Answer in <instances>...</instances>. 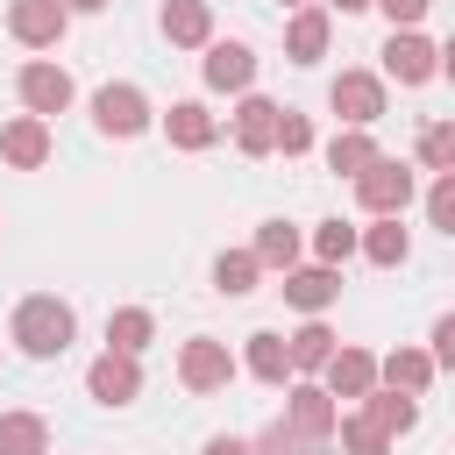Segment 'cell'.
Here are the masks:
<instances>
[{
    "label": "cell",
    "mask_w": 455,
    "mask_h": 455,
    "mask_svg": "<svg viewBox=\"0 0 455 455\" xmlns=\"http://www.w3.org/2000/svg\"><path fill=\"white\" fill-rule=\"evenodd\" d=\"M71 334H78V320H71V306H64V299L36 291V299H21V306H14V341H21V355L50 363V355H64V348H71Z\"/></svg>",
    "instance_id": "obj_1"
},
{
    "label": "cell",
    "mask_w": 455,
    "mask_h": 455,
    "mask_svg": "<svg viewBox=\"0 0 455 455\" xmlns=\"http://www.w3.org/2000/svg\"><path fill=\"white\" fill-rule=\"evenodd\" d=\"M355 199H363V213H405L412 206V164H398V156H370L363 171H355Z\"/></svg>",
    "instance_id": "obj_2"
},
{
    "label": "cell",
    "mask_w": 455,
    "mask_h": 455,
    "mask_svg": "<svg viewBox=\"0 0 455 455\" xmlns=\"http://www.w3.org/2000/svg\"><path fill=\"white\" fill-rule=\"evenodd\" d=\"M235 355H228V341H213V334H192L185 348H178V384L185 391H228L235 384Z\"/></svg>",
    "instance_id": "obj_3"
},
{
    "label": "cell",
    "mask_w": 455,
    "mask_h": 455,
    "mask_svg": "<svg viewBox=\"0 0 455 455\" xmlns=\"http://www.w3.org/2000/svg\"><path fill=\"white\" fill-rule=\"evenodd\" d=\"M327 107L341 114V128H370V121H384V78L377 71H341L327 85Z\"/></svg>",
    "instance_id": "obj_4"
},
{
    "label": "cell",
    "mask_w": 455,
    "mask_h": 455,
    "mask_svg": "<svg viewBox=\"0 0 455 455\" xmlns=\"http://www.w3.org/2000/svg\"><path fill=\"white\" fill-rule=\"evenodd\" d=\"M377 57H384V71H391L398 85H427V78L441 71V50H434V43L419 36V28H391Z\"/></svg>",
    "instance_id": "obj_5"
},
{
    "label": "cell",
    "mask_w": 455,
    "mask_h": 455,
    "mask_svg": "<svg viewBox=\"0 0 455 455\" xmlns=\"http://www.w3.org/2000/svg\"><path fill=\"white\" fill-rule=\"evenodd\" d=\"M92 121H100V135H142L149 128V100L135 92V85H100L92 92Z\"/></svg>",
    "instance_id": "obj_6"
},
{
    "label": "cell",
    "mask_w": 455,
    "mask_h": 455,
    "mask_svg": "<svg viewBox=\"0 0 455 455\" xmlns=\"http://www.w3.org/2000/svg\"><path fill=\"white\" fill-rule=\"evenodd\" d=\"M64 28H71V14H64L57 0H7V36H14V43H28V50H50Z\"/></svg>",
    "instance_id": "obj_7"
},
{
    "label": "cell",
    "mask_w": 455,
    "mask_h": 455,
    "mask_svg": "<svg viewBox=\"0 0 455 455\" xmlns=\"http://www.w3.org/2000/svg\"><path fill=\"white\" fill-rule=\"evenodd\" d=\"M21 107L36 114V121H50V114H64L71 107V71L64 64H21Z\"/></svg>",
    "instance_id": "obj_8"
},
{
    "label": "cell",
    "mask_w": 455,
    "mask_h": 455,
    "mask_svg": "<svg viewBox=\"0 0 455 455\" xmlns=\"http://www.w3.org/2000/svg\"><path fill=\"white\" fill-rule=\"evenodd\" d=\"M284 398H291V405H284V427H291V434H306V441H334V419H341V405H334L320 384H291Z\"/></svg>",
    "instance_id": "obj_9"
},
{
    "label": "cell",
    "mask_w": 455,
    "mask_h": 455,
    "mask_svg": "<svg viewBox=\"0 0 455 455\" xmlns=\"http://www.w3.org/2000/svg\"><path fill=\"white\" fill-rule=\"evenodd\" d=\"M85 391L100 398V405H128V398H142V363L135 355H100L92 370H85Z\"/></svg>",
    "instance_id": "obj_10"
},
{
    "label": "cell",
    "mask_w": 455,
    "mask_h": 455,
    "mask_svg": "<svg viewBox=\"0 0 455 455\" xmlns=\"http://www.w3.org/2000/svg\"><path fill=\"white\" fill-rule=\"evenodd\" d=\"M199 71H206L213 92H249L256 85V50L249 43H206V64Z\"/></svg>",
    "instance_id": "obj_11"
},
{
    "label": "cell",
    "mask_w": 455,
    "mask_h": 455,
    "mask_svg": "<svg viewBox=\"0 0 455 455\" xmlns=\"http://www.w3.org/2000/svg\"><path fill=\"white\" fill-rule=\"evenodd\" d=\"M320 370H327V384H320L327 398H363V391H377V355H370V348H334Z\"/></svg>",
    "instance_id": "obj_12"
},
{
    "label": "cell",
    "mask_w": 455,
    "mask_h": 455,
    "mask_svg": "<svg viewBox=\"0 0 455 455\" xmlns=\"http://www.w3.org/2000/svg\"><path fill=\"white\" fill-rule=\"evenodd\" d=\"M277 114H284V107H270L263 92H249V100L235 107V149H242V156H270V142H277Z\"/></svg>",
    "instance_id": "obj_13"
},
{
    "label": "cell",
    "mask_w": 455,
    "mask_h": 455,
    "mask_svg": "<svg viewBox=\"0 0 455 455\" xmlns=\"http://www.w3.org/2000/svg\"><path fill=\"white\" fill-rule=\"evenodd\" d=\"M341 299V277L327 270V263H306V270H284V306H299V313H327Z\"/></svg>",
    "instance_id": "obj_14"
},
{
    "label": "cell",
    "mask_w": 455,
    "mask_h": 455,
    "mask_svg": "<svg viewBox=\"0 0 455 455\" xmlns=\"http://www.w3.org/2000/svg\"><path fill=\"white\" fill-rule=\"evenodd\" d=\"M0 156H7L14 171H36V164L50 156V121H36V114L7 121V128H0Z\"/></svg>",
    "instance_id": "obj_15"
},
{
    "label": "cell",
    "mask_w": 455,
    "mask_h": 455,
    "mask_svg": "<svg viewBox=\"0 0 455 455\" xmlns=\"http://www.w3.org/2000/svg\"><path fill=\"white\" fill-rule=\"evenodd\" d=\"M164 36L178 50H206L213 43V7L206 0H164Z\"/></svg>",
    "instance_id": "obj_16"
},
{
    "label": "cell",
    "mask_w": 455,
    "mask_h": 455,
    "mask_svg": "<svg viewBox=\"0 0 455 455\" xmlns=\"http://www.w3.org/2000/svg\"><path fill=\"white\" fill-rule=\"evenodd\" d=\"M327 36H334V28H327V7H299L291 28H284V57H291V64H320V57H327Z\"/></svg>",
    "instance_id": "obj_17"
},
{
    "label": "cell",
    "mask_w": 455,
    "mask_h": 455,
    "mask_svg": "<svg viewBox=\"0 0 455 455\" xmlns=\"http://www.w3.org/2000/svg\"><path fill=\"white\" fill-rule=\"evenodd\" d=\"M164 135H171V149H213V135H220V121L199 107V100H178L171 114H164Z\"/></svg>",
    "instance_id": "obj_18"
},
{
    "label": "cell",
    "mask_w": 455,
    "mask_h": 455,
    "mask_svg": "<svg viewBox=\"0 0 455 455\" xmlns=\"http://www.w3.org/2000/svg\"><path fill=\"white\" fill-rule=\"evenodd\" d=\"M377 377H384V391H405V398H419L441 370L427 363V348H391L384 363H377Z\"/></svg>",
    "instance_id": "obj_19"
},
{
    "label": "cell",
    "mask_w": 455,
    "mask_h": 455,
    "mask_svg": "<svg viewBox=\"0 0 455 455\" xmlns=\"http://www.w3.org/2000/svg\"><path fill=\"white\" fill-rule=\"evenodd\" d=\"M363 419L391 441V434H412V427H419V405H412L405 391H363Z\"/></svg>",
    "instance_id": "obj_20"
},
{
    "label": "cell",
    "mask_w": 455,
    "mask_h": 455,
    "mask_svg": "<svg viewBox=\"0 0 455 455\" xmlns=\"http://www.w3.org/2000/svg\"><path fill=\"white\" fill-rule=\"evenodd\" d=\"M249 256H256V270H299V228L291 220H263Z\"/></svg>",
    "instance_id": "obj_21"
},
{
    "label": "cell",
    "mask_w": 455,
    "mask_h": 455,
    "mask_svg": "<svg viewBox=\"0 0 455 455\" xmlns=\"http://www.w3.org/2000/svg\"><path fill=\"white\" fill-rule=\"evenodd\" d=\"M355 249H363V256H370L377 270H391V263H405V249H412V235L398 228V213H384L377 228H363V235H355Z\"/></svg>",
    "instance_id": "obj_22"
},
{
    "label": "cell",
    "mask_w": 455,
    "mask_h": 455,
    "mask_svg": "<svg viewBox=\"0 0 455 455\" xmlns=\"http://www.w3.org/2000/svg\"><path fill=\"white\" fill-rule=\"evenodd\" d=\"M0 455H50V427L36 412H0Z\"/></svg>",
    "instance_id": "obj_23"
},
{
    "label": "cell",
    "mask_w": 455,
    "mask_h": 455,
    "mask_svg": "<svg viewBox=\"0 0 455 455\" xmlns=\"http://www.w3.org/2000/svg\"><path fill=\"white\" fill-rule=\"evenodd\" d=\"M149 334H156V320H149L142 306H121V313L107 320V348H114V355H142Z\"/></svg>",
    "instance_id": "obj_24"
},
{
    "label": "cell",
    "mask_w": 455,
    "mask_h": 455,
    "mask_svg": "<svg viewBox=\"0 0 455 455\" xmlns=\"http://www.w3.org/2000/svg\"><path fill=\"white\" fill-rule=\"evenodd\" d=\"M370 156H384V149H377V142H370L363 128H341V135L327 142V171H341V178H355V171H363Z\"/></svg>",
    "instance_id": "obj_25"
},
{
    "label": "cell",
    "mask_w": 455,
    "mask_h": 455,
    "mask_svg": "<svg viewBox=\"0 0 455 455\" xmlns=\"http://www.w3.org/2000/svg\"><path fill=\"white\" fill-rule=\"evenodd\" d=\"M249 377H263V384H284V377H291L284 334H249Z\"/></svg>",
    "instance_id": "obj_26"
},
{
    "label": "cell",
    "mask_w": 455,
    "mask_h": 455,
    "mask_svg": "<svg viewBox=\"0 0 455 455\" xmlns=\"http://www.w3.org/2000/svg\"><path fill=\"white\" fill-rule=\"evenodd\" d=\"M213 284H220L228 299L256 291V256H249V249H220V256H213Z\"/></svg>",
    "instance_id": "obj_27"
},
{
    "label": "cell",
    "mask_w": 455,
    "mask_h": 455,
    "mask_svg": "<svg viewBox=\"0 0 455 455\" xmlns=\"http://www.w3.org/2000/svg\"><path fill=\"white\" fill-rule=\"evenodd\" d=\"M284 355H291V370H320V363L334 355V334H327L320 320H306V327H299V334L284 341Z\"/></svg>",
    "instance_id": "obj_28"
},
{
    "label": "cell",
    "mask_w": 455,
    "mask_h": 455,
    "mask_svg": "<svg viewBox=\"0 0 455 455\" xmlns=\"http://www.w3.org/2000/svg\"><path fill=\"white\" fill-rule=\"evenodd\" d=\"M313 256H320L327 270H341V263L355 256V228H348V220H320V228H313Z\"/></svg>",
    "instance_id": "obj_29"
},
{
    "label": "cell",
    "mask_w": 455,
    "mask_h": 455,
    "mask_svg": "<svg viewBox=\"0 0 455 455\" xmlns=\"http://www.w3.org/2000/svg\"><path fill=\"white\" fill-rule=\"evenodd\" d=\"M249 455H327V441H306V434H291V427L277 419V427H263V434L249 441Z\"/></svg>",
    "instance_id": "obj_30"
},
{
    "label": "cell",
    "mask_w": 455,
    "mask_h": 455,
    "mask_svg": "<svg viewBox=\"0 0 455 455\" xmlns=\"http://www.w3.org/2000/svg\"><path fill=\"white\" fill-rule=\"evenodd\" d=\"M419 164L427 171H455V128L448 121H427L419 128Z\"/></svg>",
    "instance_id": "obj_31"
},
{
    "label": "cell",
    "mask_w": 455,
    "mask_h": 455,
    "mask_svg": "<svg viewBox=\"0 0 455 455\" xmlns=\"http://www.w3.org/2000/svg\"><path fill=\"white\" fill-rule=\"evenodd\" d=\"M334 434H341V448H348V455H391V441H384V434H377V427H370L363 412L334 419Z\"/></svg>",
    "instance_id": "obj_32"
},
{
    "label": "cell",
    "mask_w": 455,
    "mask_h": 455,
    "mask_svg": "<svg viewBox=\"0 0 455 455\" xmlns=\"http://www.w3.org/2000/svg\"><path fill=\"white\" fill-rule=\"evenodd\" d=\"M427 220L455 235V171H434V185H427Z\"/></svg>",
    "instance_id": "obj_33"
},
{
    "label": "cell",
    "mask_w": 455,
    "mask_h": 455,
    "mask_svg": "<svg viewBox=\"0 0 455 455\" xmlns=\"http://www.w3.org/2000/svg\"><path fill=\"white\" fill-rule=\"evenodd\" d=\"M270 149L306 156V149H313V121H306V114H277V142H270Z\"/></svg>",
    "instance_id": "obj_34"
},
{
    "label": "cell",
    "mask_w": 455,
    "mask_h": 455,
    "mask_svg": "<svg viewBox=\"0 0 455 455\" xmlns=\"http://www.w3.org/2000/svg\"><path fill=\"white\" fill-rule=\"evenodd\" d=\"M427 363H434V370H448V363H455V313H441V320H434V348H427Z\"/></svg>",
    "instance_id": "obj_35"
},
{
    "label": "cell",
    "mask_w": 455,
    "mask_h": 455,
    "mask_svg": "<svg viewBox=\"0 0 455 455\" xmlns=\"http://www.w3.org/2000/svg\"><path fill=\"white\" fill-rule=\"evenodd\" d=\"M370 7H384V14H391V28H419L434 0H370Z\"/></svg>",
    "instance_id": "obj_36"
},
{
    "label": "cell",
    "mask_w": 455,
    "mask_h": 455,
    "mask_svg": "<svg viewBox=\"0 0 455 455\" xmlns=\"http://www.w3.org/2000/svg\"><path fill=\"white\" fill-rule=\"evenodd\" d=\"M199 455H249V441H235V434H213Z\"/></svg>",
    "instance_id": "obj_37"
},
{
    "label": "cell",
    "mask_w": 455,
    "mask_h": 455,
    "mask_svg": "<svg viewBox=\"0 0 455 455\" xmlns=\"http://www.w3.org/2000/svg\"><path fill=\"white\" fill-rule=\"evenodd\" d=\"M57 7H64V14H100L107 0H57Z\"/></svg>",
    "instance_id": "obj_38"
},
{
    "label": "cell",
    "mask_w": 455,
    "mask_h": 455,
    "mask_svg": "<svg viewBox=\"0 0 455 455\" xmlns=\"http://www.w3.org/2000/svg\"><path fill=\"white\" fill-rule=\"evenodd\" d=\"M327 7H341V14H363V7H370V0H327Z\"/></svg>",
    "instance_id": "obj_39"
},
{
    "label": "cell",
    "mask_w": 455,
    "mask_h": 455,
    "mask_svg": "<svg viewBox=\"0 0 455 455\" xmlns=\"http://www.w3.org/2000/svg\"><path fill=\"white\" fill-rule=\"evenodd\" d=\"M284 7H306V0H284Z\"/></svg>",
    "instance_id": "obj_40"
}]
</instances>
